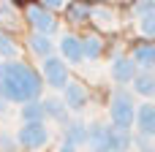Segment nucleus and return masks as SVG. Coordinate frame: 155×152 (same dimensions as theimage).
Instances as JSON below:
<instances>
[{"mask_svg":"<svg viewBox=\"0 0 155 152\" xmlns=\"http://www.w3.org/2000/svg\"><path fill=\"white\" fill-rule=\"evenodd\" d=\"M41 92V76L25 63H5L0 65V95L5 101L30 103Z\"/></svg>","mask_w":155,"mask_h":152,"instance_id":"nucleus-1","label":"nucleus"},{"mask_svg":"<svg viewBox=\"0 0 155 152\" xmlns=\"http://www.w3.org/2000/svg\"><path fill=\"white\" fill-rule=\"evenodd\" d=\"M109 120H112V128L117 131H131L134 120H136V106L131 101V95L125 90H117L112 95V106H109Z\"/></svg>","mask_w":155,"mask_h":152,"instance_id":"nucleus-2","label":"nucleus"},{"mask_svg":"<svg viewBox=\"0 0 155 152\" xmlns=\"http://www.w3.org/2000/svg\"><path fill=\"white\" fill-rule=\"evenodd\" d=\"M49 141V131L44 128V122H25L16 133V144H22L25 150H41Z\"/></svg>","mask_w":155,"mask_h":152,"instance_id":"nucleus-3","label":"nucleus"},{"mask_svg":"<svg viewBox=\"0 0 155 152\" xmlns=\"http://www.w3.org/2000/svg\"><path fill=\"white\" fill-rule=\"evenodd\" d=\"M44 79L54 87V90H63L68 84V68L63 63V57H46L44 60Z\"/></svg>","mask_w":155,"mask_h":152,"instance_id":"nucleus-4","label":"nucleus"},{"mask_svg":"<svg viewBox=\"0 0 155 152\" xmlns=\"http://www.w3.org/2000/svg\"><path fill=\"white\" fill-rule=\"evenodd\" d=\"M27 22L35 27V33L38 35H49V33H54V16H52V11H46V8H41V5H30L27 8Z\"/></svg>","mask_w":155,"mask_h":152,"instance_id":"nucleus-5","label":"nucleus"},{"mask_svg":"<svg viewBox=\"0 0 155 152\" xmlns=\"http://www.w3.org/2000/svg\"><path fill=\"white\" fill-rule=\"evenodd\" d=\"M109 133H112V125L93 122L87 125V144L95 152H109Z\"/></svg>","mask_w":155,"mask_h":152,"instance_id":"nucleus-6","label":"nucleus"},{"mask_svg":"<svg viewBox=\"0 0 155 152\" xmlns=\"http://www.w3.org/2000/svg\"><path fill=\"white\" fill-rule=\"evenodd\" d=\"M63 103H65V109H71V112L84 109V103H87V90H84L79 82H68V84L63 87Z\"/></svg>","mask_w":155,"mask_h":152,"instance_id":"nucleus-7","label":"nucleus"},{"mask_svg":"<svg viewBox=\"0 0 155 152\" xmlns=\"http://www.w3.org/2000/svg\"><path fill=\"white\" fill-rule=\"evenodd\" d=\"M136 128H139V133L144 136V139H150L155 136V106L153 103H142L139 109H136Z\"/></svg>","mask_w":155,"mask_h":152,"instance_id":"nucleus-8","label":"nucleus"},{"mask_svg":"<svg viewBox=\"0 0 155 152\" xmlns=\"http://www.w3.org/2000/svg\"><path fill=\"white\" fill-rule=\"evenodd\" d=\"M112 79L120 82V84H128L136 79V63L131 57H114L112 63Z\"/></svg>","mask_w":155,"mask_h":152,"instance_id":"nucleus-9","label":"nucleus"},{"mask_svg":"<svg viewBox=\"0 0 155 152\" xmlns=\"http://www.w3.org/2000/svg\"><path fill=\"white\" fill-rule=\"evenodd\" d=\"M60 52H63V60H71V63H82V38L76 35H63L60 38Z\"/></svg>","mask_w":155,"mask_h":152,"instance_id":"nucleus-10","label":"nucleus"},{"mask_svg":"<svg viewBox=\"0 0 155 152\" xmlns=\"http://www.w3.org/2000/svg\"><path fill=\"white\" fill-rule=\"evenodd\" d=\"M65 144H71L76 150H79V144H87V125L84 122H71L65 128Z\"/></svg>","mask_w":155,"mask_h":152,"instance_id":"nucleus-11","label":"nucleus"},{"mask_svg":"<svg viewBox=\"0 0 155 152\" xmlns=\"http://www.w3.org/2000/svg\"><path fill=\"white\" fill-rule=\"evenodd\" d=\"M131 133L128 131H117V128H112V133H109V152H128L131 150Z\"/></svg>","mask_w":155,"mask_h":152,"instance_id":"nucleus-12","label":"nucleus"},{"mask_svg":"<svg viewBox=\"0 0 155 152\" xmlns=\"http://www.w3.org/2000/svg\"><path fill=\"white\" fill-rule=\"evenodd\" d=\"M139 68H144V71H150L155 68V46L150 44H144V46H136V52H134V57H131Z\"/></svg>","mask_w":155,"mask_h":152,"instance_id":"nucleus-13","label":"nucleus"},{"mask_svg":"<svg viewBox=\"0 0 155 152\" xmlns=\"http://www.w3.org/2000/svg\"><path fill=\"white\" fill-rule=\"evenodd\" d=\"M134 90H136L139 95H144V98H153V95H155V76L150 73V71L136 73V79H134Z\"/></svg>","mask_w":155,"mask_h":152,"instance_id":"nucleus-14","label":"nucleus"},{"mask_svg":"<svg viewBox=\"0 0 155 152\" xmlns=\"http://www.w3.org/2000/svg\"><path fill=\"white\" fill-rule=\"evenodd\" d=\"M27 44H30V49H33L38 57H44V60H46V57H52V49H54V46H52L49 35H38V33H33Z\"/></svg>","mask_w":155,"mask_h":152,"instance_id":"nucleus-15","label":"nucleus"},{"mask_svg":"<svg viewBox=\"0 0 155 152\" xmlns=\"http://www.w3.org/2000/svg\"><path fill=\"white\" fill-rule=\"evenodd\" d=\"M41 106H44V114H46V117H52V120H57V122L65 120V103H63L60 98H46V101H41Z\"/></svg>","mask_w":155,"mask_h":152,"instance_id":"nucleus-16","label":"nucleus"},{"mask_svg":"<svg viewBox=\"0 0 155 152\" xmlns=\"http://www.w3.org/2000/svg\"><path fill=\"white\" fill-rule=\"evenodd\" d=\"M22 120L25 122H41L44 120V106L41 101H30V103H22Z\"/></svg>","mask_w":155,"mask_h":152,"instance_id":"nucleus-17","label":"nucleus"},{"mask_svg":"<svg viewBox=\"0 0 155 152\" xmlns=\"http://www.w3.org/2000/svg\"><path fill=\"white\" fill-rule=\"evenodd\" d=\"M82 57H87V60L101 57V38H98V35H87V38H82Z\"/></svg>","mask_w":155,"mask_h":152,"instance_id":"nucleus-18","label":"nucleus"},{"mask_svg":"<svg viewBox=\"0 0 155 152\" xmlns=\"http://www.w3.org/2000/svg\"><path fill=\"white\" fill-rule=\"evenodd\" d=\"M0 24H8V27L16 24V11H14V3L8 0H0Z\"/></svg>","mask_w":155,"mask_h":152,"instance_id":"nucleus-19","label":"nucleus"},{"mask_svg":"<svg viewBox=\"0 0 155 152\" xmlns=\"http://www.w3.org/2000/svg\"><path fill=\"white\" fill-rule=\"evenodd\" d=\"M139 33H142L144 38H153V41H155V14L139 19Z\"/></svg>","mask_w":155,"mask_h":152,"instance_id":"nucleus-20","label":"nucleus"},{"mask_svg":"<svg viewBox=\"0 0 155 152\" xmlns=\"http://www.w3.org/2000/svg\"><path fill=\"white\" fill-rule=\"evenodd\" d=\"M14 54H16L14 41H11V38H8L3 30H0V60H3V57H14Z\"/></svg>","mask_w":155,"mask_h":152,"instance_id":"nucleus-21","label":"nucleus"},{"mask_svg":"<svg viewBox=\"0 0 155 152\" xmlns=\"http://www.w3.org/2000/svg\"><path fill=\"white\" fill-rule=\"evenodd\" d=\"M134 14L142 19V16H150V14H155V0H139L136 5H134Z\"/></svg>","mask_w":155,"mask_h":152,"instance_id":"nucleus-22","label":"nucleus"},{"mask_svg":"<svg viewBox=\"0 0 155 152\" xmlns=\"http://www.w3.org/2000/svg\"><path fill=\"white\" fill-rule=\"evenodd\" d=\"M68 14H71V19H74V22H84V19L90 16V8H87V5H71V8H68Z\"/></svg>","mask_w":155,"mask_h":152,"instance_id":"nucleus-23","label":"nucleus"},{"mask_svg":"<svg viewBox=\"0 0 155 152\" xmlns=\"http://www.w3.org/2000/svg\"><path fill=\"white\" fill-rule=\"evenodd\" d=\"M65 5H68V0H41V8H46V11H57Z\"/></svg>","mask_w":155,"mask_h":152,"instance_id":"nucleus-24","label":"nucleus"},{"mask_svg":"<svg viewBox=\"0 0 155 152\" xmlns=\"http://www.w3.org/2000/svg\"><path fill=\"white\" fill-rule=\"evenodd\" d=\"M0 150L3 152H14V139H11V136H0Z\"/></svg>","mask_w":155,"mask_h":152,"instance_id":"nucleus-25","label":"nucleus"},{"mask_svg":"<svg viewBox=\"0 0 155 152\" xmlns=\"http://www.w3.org/2000/svg\"><path fill=\"white\" fill-rule=\"evenodd\" d=\"M136 147H139V152H155V147H153V144H147V139H144V136L136 141Z\"/></svg>","mask_w":155,"mask_h":152,"instance_id":"nucleus-26","label":"nucleus"},{"mask_svg":"<svg viewBox=\"0 0 155 152\" xmlns=\"http://www.w3.org/2000/svg\"><path fill=\"white\" fill-rule=\"evenodd\" d=\"M57 152H79V150H76V147H71V144H63Z\"/></svg>","mask_w":155,"mask_h":152,"instance_id":"nucleus-27","label":"nucleus"},{"mask_svg":"<svg viewBox=\"0 0 155 152\" xmlns=\"http://www.w3.org/2000/svg\"><path fill=\"white\" fill-rule=\"evenodd\" d=\"M93 152H95V150H93Z\"/></svg>","mask_w":155,"mask_h":152,"instance_id":"nucleus-28","label":"nucleus"}]
</instances>
